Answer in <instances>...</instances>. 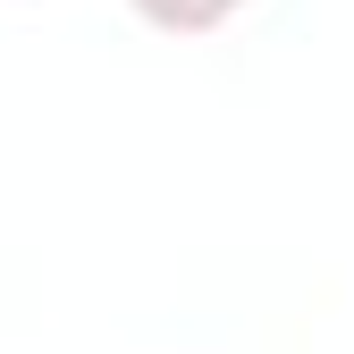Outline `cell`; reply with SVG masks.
Instances as JSON below:
<instances>
[{
  "mask_svg": "<svg viewBox=\"0 0 354 354\" xmlns=\"http://www.w3.org/2000/svg\"><path fill=\"white\" fill-rule=\"evenodd\" d=\"M144 26H160V34H211L219 17H236L245 0H127Z\"/></svg>",
  "mask_w": 354,
  "mask_h": 354,
  "instance_id": "obj_1",
  "label": "cell"
}]
</instances>
